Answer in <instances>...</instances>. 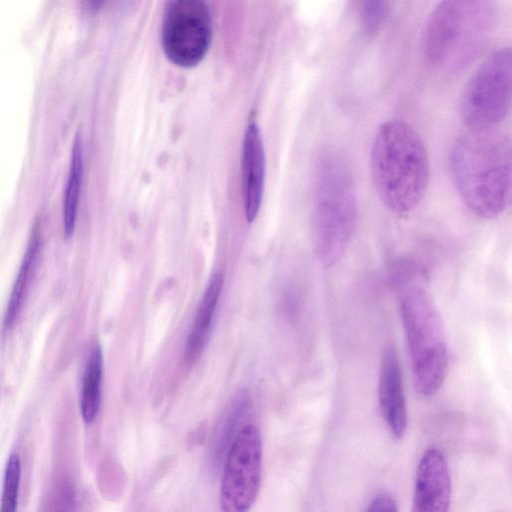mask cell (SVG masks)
<instances>
[{
  "label": "cell",
  "instance_id": "6da1fadb",
  "mask_svg": "<svg viewBox=\"0 0 512 512\" xmlns=\"http://www.w3.org/2000/svg\"><path fill=\"white\" fill-rule=\"evenodd\" d=\"M449 167L468 210L481 219L503 213L511 195V141L504 132L468 129L453 143Z\"/></svg>",
  "mask_w": 512,
  "mask_h": 512
},
{
  "label": "cell",
  "instance_id": "52a82bcc",
  "mask_svg": "<svg viewBox=\"0 0 512 512\" xmlns=\"http://www.w3.org/2000/svg\"><path fill=\"white\" fill-rule=\"evenodd\" d=\"M212 41V18L202 0L168 3L161 27V44L166 57L180 67H193L207 54Z\"/></svg>",
  "mask_w": 512,
  "mask_h": 512
},
{
  "label": "cell",
  "instance_id": "7a4b0ae2",
  "mask_svg": "<svg viewBox=\"0 0 512 512\" xmlns=\"http://www.w3.org/2000/svg\"><path fill=\"white\" fill-rule=\"evenodd\" d=\"M370 169L382 203L400 215L415 210L429 183L426 147L415 129L401 119L383 122L374 137Z\"/></svg>",
  "mask_w": 512,
  "mask_h": 512
},
{
  "label": "cell",
  "instance_id": "5bb4252c",
  "mask_svg": "<svg viewBox=\"0 0 512 512\" xmlns=\"http://www.w3.org/2000/svg\"><path fill=\"white\" fill-rule=\"evenodd\" d=\"M103 375V355L99 346L90 354L85 369L80 409L85 423H92L98 415L101 403V383Z\"/></svg>",
  "mask_w": 512,
  "mask_h": 512
},
{
  "label": "cell",
  "instance_id": "e0dca14e",
  "mask_svg": "<svg viewBox=\"0 0 512 512\" xmlns=\"http://www.w3.org/2000/svg\"><path fill=\"white\" fill-rule=\"evenodd\" d=\"M390 3L381 0H367L359 3L358 14L361 27L367 35L376 34L386 21Z\"/></svg>",
  "mask_w": 512,
  "mask_h": 512
},
{
  "label": "cell",
  "instance_id": "5b68a950",
  "mask_svg": "<svg viewBox=\"0 0 512 512\" xmlns=\"http://www.w3.org/2000/svg\"><path fill=\"white\" fill-rule=\"evenodd\" d=\"M357 219L358 202L351 172L340 156L324 152L317 176L315 239L318 258L325 268L342 259Z\"/></svg>",
  "mask_w": 512,
  "mask_h": 512
},
{
  "label": "cell",
  "instance_id": "277c9868",
  "mask_svg": "<svg viewBox=\"0 0 512 512\" xmlns=\"http://www.w3.org/2000/svg\"><path fill=\"white\" fill-rule=\"evenodd\" d=\"M399 312L413 387L421 397H433L442 388L449 368L443 319L428 291L415 284L402 290Z\"/></svg>",
  "mask_w": 512,
  "mask_h": 512
},
{
  "label": "cell",
  "instance_id": "3957f363",
  "mask_svg": "<svg viewBox=\"0 0 512 512\" xmlns=\"http://www.w3.org/2000/svg\"><path fill=\"white\" fill-rule=\"evenodd\" d=\"M495 22L491 1L439 2L429 15L423 33L427 62L444 72L468 66L485 46Z\"/></svg>",
  "mask_w": 512,
  "mask_h": 512
},
{
  "label": "cell",
  "instance_id": "8992f818",
  "mask_svg": "<svg viewBox=\"0 0 512 512\" xmlns=\"http://www.w3.org/2000/svg\"><path fill=\"white\" fill-rule=\"evenodd\" d=\"M511 49L493 51L464 86L459 114L468 129H489L503 121L511 106Z\"/></svg>",
  "mask_w": 512,
  "mask_h": 512
},
{
  "label": "cell",
  "instance_id": "8fae6325",
  "mask_svg": "<svg viewBox=\"0 0 512 512\" xmlns=\"http://www.w3.org/2000/svg\"><path fill=\"white\" fill-rule=\"evenodd\" d=\"M265 150L261 131L255 122L246 127L241 149V176L245 216L248 222L257 217L264 193Z\"/></svg>",
  "mask_w": 512,
  "mask_h": 512
},
{
  "label": "cell",
  "instance_id": "2e32d148",
  "mask_svg": "<svg viewBox=\"0 0 512 512\" xmlns=\"http://www.w3.org/2000/svg\"><path fill=\"white\" fill-rule=\"evenodd\" d=\"M20 478V458L11 454L4 473L0 512H17Z\"/></svg>",
  "mask_w": 512,
  "mask_h": 512
},
{
  "label": "cell",
  "instance_id": "7c38bea8",
  "mask_svg": "<svg viewBox=\"0 0 512 512\" xmlns=\"http://www.w3.org/2000/svg\"><path fill=\"white\" fill-rule=\"evenodd\" d=\"M223 280V274L216 273L208 282L186 339L184 356L187 362L195 361L207 346Z\"/></svg>",
  "mask_w": 512,
  "mask_h": 512
},
{
  "label": "cell",
  "instance_id": "ba28073f",
  "mask_svg": "<svg viewBox=\"0 0 512 512\" xmlns=\"http://www.w3.org/2000/svg\"><path fill=\"white\" fill-rule=\"evenodd\" d=\"M261 470V436L249 424L239 430L226 457L219 499L222 512L250 510L258 496Z\"/></svg>",
  "mask_w": 512,
  "mask_h": 512
},
{
  "label": "cell",
  "instance_id": "30bf717a",
  "mask_svg": "<svg viewBox=\"0 0 512 512\" xmlns=\"http://www.w3.org/2000/svg\"><path fill=\"white\" fill-rule=\"evenodd\" d=\"M378 402L390 433L401 439L407 428V404L399 357L392 345L385 346L381 354Z\"/></svg>",
  "mask_w": 512,
  "mask_h": 512
},
{
  "label": "cell",
  "instance_id": "ac0fdd59",
  "mask_svg": "<svg viewBox=\"0 0 512 512\" xmlns=\"http://www.w3.org/2000/svg\"><path fill=\"white\" fill-rule=\"evenodd\" d=\"M365 512H399L395 499L388 493L373 498Z\"/></svg>",
  "mask_w": 512,
  "mask_h": 512
},
{
  "label": "cell",
  "instance_id": "4fadbf2b",
  "mask_svg": "<svg viewBox=\"0 0 512 512\" xmlns=\"http://www.w3.org/2000/svg\"><path fill=\"white\" fill-rule=\"evenodd\" d=\"M83 146L81 134L75 135L68 179L63 200V226L67 237H70L75 228L80 191L83 179Z\"/></svg>",
  "mask_w": 512,
  "mask_h": 512
},
{
  "label": "cell",
  "instance_id": "9a60e30c",
  "mask_svg": "<svg viewBox=\"0 0 512 512\" xmlns=\"http://www.w3.org/2000/svg\"><path fill=\"white\" fill-rule=\"evenodd\" d=\"M40 247V238L38 231L35 230L31 242L26 251L16 281L14 283L11 296L4 316V328L10 329L20 313L22 303L27 291L30 277L33 273L37 255Z\"/></svg>",
  "mask_w": 512,
  "mask_h": 512
},
{
  "label": "cell",
  "instance_id": "9c48e42d",
  "mask_svg": "<svg viewBox=\"0 0 512 512\" xmlns=\"http://www.w3.org/2000/svg\"><path fill=\"white\" fill-rule=\"evenodd\" d=\"M451 477L441 450L427 449L416 469L411 512H448Z\"/></svg>",
  "mask_w": 512,
  "mask_h": 512
}]
</instances>
